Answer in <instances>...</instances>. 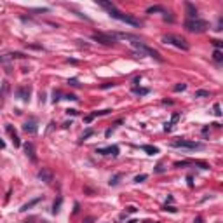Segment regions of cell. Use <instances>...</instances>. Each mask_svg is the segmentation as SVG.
Returning a JSON list of instances; mask_svg holds the SVG:
<instances>
[{"instance_id": "obj_18", "label": "cell", "mask_w": 223, "mask_h": 223, "mask_svg": "<svg viewBox=\"0 0 223 223\" xmlns=\"http://www.w3.org/2000/svg\"><path fill=\"white\" fill-rule=\"evenodd\" d=\"M213 59H214V61H218V63L223 61V53L220 51V49H216V51L213 53Z\"/></svg>"}, {"instance_id": "obj_32", "label": "cell", "mask_w": 223, "mask_h": 223, "mask_svg": "<svg viewBox=\"0 0 223 223\" xmlns=\"http://www.w3.org/2000/svg\"><path fill=\"white\" fill-rule=\"evenodd\" d=\"M164 19H166V21H171V23L174 21V18H173V16H171L169 12H166V14H164Z\"/></svg>"}, {"instance_id": "obj_10", "label": "cell", "mask_w": 223, "mask_h": 223, "mask_svg": "<svg viewBox=\"0 0 223 223\" xmlns=\"http://www.w3.org/2000/svg\"><path fill=\"white\" fill-rule=\"evenodd\" d=\"M5 131H7V132L11 134V140H12L14 146H21V141H19L18 134H16V131L12 129V126H11V124H5Z\"/></svg>"}, {"instance_id": "obj_9", "label": "cell", "mask_w": 223, "mask_h": 223, "mask_svg": "<svg viewBox=\"0 0 223 223\" xmlns=\"http://www.w3.org/2000/svg\"><path fill=\"white\" fill-rule=\"evenodd\" d=\"M37 176H39V179H42L44 183H51V181H53V171L47 169V167H42Z\"/></svg>"}, {"instance_id": "obj_24", "label": "cell", "mask_w": 223, "mask_h": 223, "mask_svg": "<svg viewBox=\"0 0 223 223\" xmlns=\"http://www.w3.org/2000/svg\"><path fill=\"white\" fill-rule=\"evenodd\" d=\"M146 178H148V174H138L134 178V181H136V183H141V181H145Z\"/></svg>"}, {"instance_id": "obj_44", "label": "cell", "mask_w": 223, "mask_h": 223, "mask_svg": "<svg viewBox=\"0 0 223 223\" xmlns=\"http://www.w3.org/2000/svg\"><path fill=\"white\" fill-rule=\"evenodd\" d=\"M84 223H92V218H86L84 220Z\"/></svg>"}, {"instance_id": "obj_34", "label": "cell", "mask_w": 223, "mask_h": 223, "mask_svg": "<svg viewBox=\"0 0 223 223\" xmlns=\"http://www.w3.org/2000/svg\"><path fill=\"white\" fill-rule=\"evenodd\" d=\"M11 58H25V54L23 53H12V54H9Z\"/></svg>"}, {"instance_id": "obj_43", "label": "cell", "mask_w": 223, "mask_h": 223, "mask_svg": "<svg viewBox=\"0 0 223 223\" xmlns=\"http://www.w3.org/2000/svg\"><path fill=\"white\" fill-rule=\"evenodd\" d=\"M115 84H103V86H101V89H108V87H114Z\"/></svg>"}, {"instance_id": "obj_15", "label": "cell", "mask_w": 223, "mask_h": 223, "mask_svg": "<svg viewBox=\"0 0 223 223\" xmlns=\"http://www.w3.org/2000/svg\"><path fill=\"white\" fill-rule=\"evenodd\" d=\"M40 201H42V197H37V199H33V201L26 202V204H25V206H21V209H19V211H28V209H30V207H33V206H35V204H39Z\"/></svg>"}, {"instance_id": "obj_33", "label": "cell", "mask_w": 223, "mask_h": 223, "mask_svg": "<svg viewBox=\"0 0 223 223\" xmlns=\"http://www.w3.org/2000/svg\"><path fill=\"white\" fill-rule=\"evenodd\" d=\"M65 100H70V101H77V96H75V94H66V96H65Z\"/></svg>"}, {"instance_id": "obj_13", "label": "cell", "mask_w": 223, "mask_h": 223, "mask_svg": "<svg viewBox=\"0 0 223 223\" xmlns=\"http://www.w3.org/2000/svg\"><path fill=\"white\" fill-rule=\"evenodd\" d=\"M185 9H187L188 19H197V9H195V5L190 4V2H187V4H185Z\"/></svg>"}, {"instance_id": "obj_30", "label": "cell", "mask_w": 223, "mask_h": 223, "mask_svg": "<svg viewBox=\"0 0 223 223\" xmlns=\"http://www.w3.org/2000/svg\"><path fill=\"white\" fill-rule=\"evenodd\" d=\"M213 108H214V115H218V117H220V115H221V114H223L221 110H220V105H218V103H216V105H214V106H213Z\"/></svg>"}, {"instance_id": "obj_16", "label": "cell", "mask_w": 223, "mask_h": 223, "mask_svg": "<svg viewBox=\"0 0 223 223\" xmlns=\"http://www.w3.org/2000/svg\"><path fill=\"white\" fill-rule=\"evenodd\" d=\"M146 12H148V14H153V12H162V14H166L167 11L164 9L162 5H152V7H148V9H146Z\"/></svg>"}, {"instance_id": "obj_27", "label": "cell", "mask_w": 223, "mask_h": 223, "mask_svg": "<svg viewBox=\"0 0 223 223\" xmlns=\"http://www.w3.org/2000/svg\"><path fill=\"white\" fill-rule=\"evenodd\" d=\"M178 120H179V114L176 112V114H173V117H171L169 122H171V124H174V122H178Z\"/></svg>"}, {"instance_id": "obj_36", "label": "cell", "mask_w": 223, "mask_h": 223, "mask_svg": "<svg viewBox=\"0 0 223 223\" xmlns=\"http://www.w3.org/2000/svg\"><path fill=\"white\" fill-rule=\"evenodd\" d=\"M126 211H127V213H136V207H134V206H127Z\"/></svg>"}, {"instance_id": "obj_39", "label": "cell", "mask_w": 223, "mask_h": 223, "mask_svg": "<svg viewBox=\"0 0 223 223\" xmlns=\"http://www.w3.org/2000/svg\"><path fill=\"white\" fill-rule=\"evenodd\" d=\"M114 129L115 127H110V129H106V132H105V136L108 138V136H112V132H114Z\"/></svg>"}, {"instance_id": "obj_11", "label": "cell", "mask_w": 223, "mask_h": 223, "mask_svg": "<svg viewBox=\"0 0 223 223\" xmlns=\"http://www.w3.org/2000/svg\"><path fill=\"white\" fill-rule=\"evenodd\" d=\"M23 131H25V132H30V134L37 132V124H35V120H33V118H31V120H26V122H25V126H23Z\"/></svg>"}, {"instance_id": "obj_38", "label": "cell", "mask_w": 223, "mask_h": 223, "mask_svg": "<svg viewBox=\"0 0 223 223\" xmlns=\"http://www.w3.org/2000/svg\"><path fill=\"white\" fill-rule=\"evenodd\" d=\"M216 30H223V18L218 19V28H216Z\"/></svg>"}, {"instance_id": "obj_45", "label": "cell", "mask_w": 223, "mask_h": 223, "mask_svg": "<svg viewBox=\"0 0 223 223\" xmlns=\"http://www.w3.org/2000/svg\"><path fill=\"white\" fill-rule=\"evenodd\" d=\"M193 223H202V218H197V220H195V221H193Z\"/></svg>"}, {"instance_id": "obj_41", "label": "cell", "mask_w": 223, "mask_h": 223, "mask_svg": "<svg viewBox=\"0 0 223 223\" xmlns=\"http://www.w3.org/2000/svg\"><path fill=\"white\" fill-rule=\"evenodd\" d=\"M92 118H94V114H91V115H87V117H86V118H84V120H86V122H91V120H92Z\"/></svg>"}, {"instance_id": "obj_3", "label": "cell", "mask_w": 223, "mask_h": 223, "mask_svg": "<svg viewBox=\"0 0 223 223\" xmlns=\"http://www.w3.org/2000/svg\"><path fill=\"white\" fill-rule=\"evenodd\" d=\"M131 44H132V47H136L138 51H140V53H143V54H148L150 58H153V59H157L159 63H162V61H164V59H162V56L157 53V51H155V49H152L150 45H146L145 42H141V40H134V42H131Z\"/></svg>"}, {"instance_id": "obj_17", "label": "cell", "mask_w": 223, "mask_h": 223, "mask_svg": "<svg viewBox=\"0 0 223 223\" xmlns=\"http://www.w3.org/2000/svg\"><path fill=\"white\" fill-rule=\"evenodd\" d=\"M61 204H63V197H58L56 201H54V204H53V214H58V213H59V209H61Z\"/></svg>"}, {"instance_id": "obj_42", "label": "cell", "mask_w": 223, "mask_h": 223, "mask_svg": "<svg viewBox=\"0 0 223 223\" xmlns=\"http://www.w3.org/2000/svg\"><path fill=\"white\" fill-rule=\"evenodd\" d=\"M164 171V167H162V164H157V167H155V173H162Z\"/></svg>"}, {"instance_id": "obj_22", "label": "cell", "mask_w": 223, "mask_h": 223, "mask_svg": "<svg viewBox=\"0 0 223 223\" xmlns=\"http://www.w3.org/2000/svg\"><path fill=\"white\" fill-rule=\"evenodd\" d=\"M134 94H148V89H140V87H132Z\"/></svg>"}, {"instance_id": "obj_46", "label": "cell", "mask_w": 223, "mask_h": 223, "mask_svg": "<svg viewBox=\"0 0 223 223\" xmlns=\"http://www.w3.org/2000/svg\"><path fill=\"white\" fill-rule=\"evenodd\" d=\"M127 223H138V221H136V220H129Z\"/></svg>"}, {"instance_id": "obj_2", "label": "cell", "mask_w": 223, "mask_h": 223, "mask_svg": "<svg viewBox=\"0 0 223 223\" xmlns=\"http://www.w3.org/2000/svg\"><path fill=\"white\" fill-rule=\"evenodd\" d=\"M162 42H164V44L174 45V47L181 49V51H188V49H190V44H188L187 40H185L183 37H179V35H174V33H167V35H164L162 37Z\"/></svg>"}, {"instance_id": "obj_7", "label": "cell", "mask_w": 223, "mask_h": 223, "mask_svg": "<svg viewBox=\"0 0 223 223\" xmlns=\"http://www.w3.org/2000/svg\"><path fill=\"white\" fill-rule=\"evenodd\" d=\"M30 94H31V89L30 86H21V87L16 89V96L21 98L25 103H28V100H30Z\"/></svg>"}, {"instance_id": "obj_1", "label": "cell", "mask_w": 223, "mask_h": 223, "mask_svg": "<svg viewBox=\"0 0 223 223\" xmlns=\"http://www.w3.org/2000/svg\"><path fill=\"white\" fill-rule=\"evenodd\" d=\"M106 12L110 14V18L117 19V21H122V23H126V25H131V26H141V21H140V19L132 18V16H129V14H124L122 11H118L115 5H114V7H110Z\"/></svg>"}, {"instance_id": "obj_23", "label": "cell", "mask_w": 223, "mask_h": 223, "mask_svg": "<svg viewBox=\"0 0 223 223\" xmlns=\"http://www.w3.org/2000/svg\"><path fill=\"white\" fill-rule=\"evenodd\" d=\"M174 92H179V91H185V89H187V84H176L174 87Z\"/></svg>"}, {"instance_id": "obj_29", "label": "cell", "mask_w": 223, "mask_h": 223, "mask_svg": "<svg viewBox=\"0 0 223 223\" xmlns=\"http://www.w3.org/2000/svg\"><path fill=\"white\" fill-rule=\"evenodd\" d=\"M164 209H166V211H169V213H176V211H178V209H176V207H174V206H164Z\"/></svg>"}, {"instance_id": "obj_5", "label": "cell", "mask_w": 223, "mask_h": 223, "mask_svg": "<svg viewBox=\"0 0 223 223\" xmlns=\"http://www.w3.org/2000/svg\"><path fill=\"white\" fill-rule=\"evenodd\" d=\"M171 146L173 148H187V150H201L204 148L202 143H197V141H190V140H174L171 141Z\"/></svg>"}, {"instance_id": "obj_12", "label": "cell", "mask_w": 223, "mask_h": 223, "mask_svg": "<svg viewBox=\"0 0 223 223\" xmlns=\"http://www.w3.org/2000/svg\"><path fill=\"white\" fill-rule=\"evenodd\" d=\"M25 153H26V157H30L31 162H35V160H37L35 150H33V145H31V143H25Z\"/></svg>"}, {"instance_id": "obj_28", "label": "cell", "mask_w": 223, "mask_h": 223, "mask_svg": "<svg viewBox=\"0 0 223 223\" xmlns=\"http://www.w3.org/2000/svg\"><path fill=\"white\" fill-rule=\"evenodd\" d=\"M213 45L218 49H223V40H213Z\"/></svg>"}, {"instance_id": "obj_19", "label": "cell", "mask_w": 223, "mask_h": 223, "mask_svg": "<svg viewBox=\"0 0 223 223\" xmlns=\"http://www.w3.org/2000/svg\"><path fill=\"white\" fill-rule=\"evenodd\" d=\"M98 5H101V7L106 11H108L110 7H114V4H112V2H106V0H98Z\"/></svg>"}, {"instance_id": "obj_40", "label": "cell", "mask_w": 223, "mask_h": 223, "mask_svg": "<svg viewBox=\"0 0 223 223\" xmlns=\"http://www.w3.org/2000/svg\"><path fill=\"white\" fill-rule=\"evenodd\" d=\"M187 181H188V187H193V178L192 176H187Z\"/></svg>"}, {"instance_id": "obj_37", "label": "cell", "mask_w": 223, "mask_h": 223, "mask_svg": "<svg viewBox=\"0 0 223 223\" xmlns=\"http://www.w3.org/2000/svg\"><path fill=\"white\" fill-rule=\"evenodd\" d=\"M68 84H70V86H75V87H77V86H79V80H77V79H72V80H68Z\"/></svg>"}, {"instance_id": "obj_14", "label": "cell", "mask_w": 223, "mask_h": 223, "mask_svg": "<svg viewBox=\"0 0 223 223\" xmlns=\"http://www.w3.org/2000/svg\"><path fill=\"white\" fill-rule=\"evenodd\" d=\"M141 150L146 152L148 155H155V153H159V148L157 146H152V145H141Z\"/></svg>"}, {"instance_id": "obj_26", "label": "cell", "mask_w": 223, "mask_h": 223, "mask_svg": "<svg viewBox=\"0 0 223 223\" xmlns=\"http://www.w3.org/2000/svg\"><path fill=\"white\" fill-rule=\"evenodd\" d=\"M53 101H54V103H58V101H59V100H61V98H59V96H61V92H59V91H54L53 92Z\"/></svg>"}, {"instance_id": "obj_8", "label": "cell", "mask_w": 223, "mask_h": 223, "mask_svg": "<svg viewBox=\"0 0 223 223\" xmlns=\"http://www.w3.org/2000/svg\"><path fill=\"white\" fill-rule=\"evenodd\" d=\"M96 153H101V155H114V157H117L118 155V146L117 145H110V146H105V148H98Z\"/></svg>"}, {"instance_id": "obj_21", "label": "cell", "mask_w": 223, "mask_h": 223, "mask_svg": "<svg viewBox=\"0 0 223 223\" xmlns=\"http://www.w3.org/2000/svg\"><path fill=\"white\" fill-rule=\"evenodd\" d=\"M206 96H209V92L204 91V89H199V91H195V98H206Z\"/></svg>"}, {"instance_id": "obj_31", "label": "cell", "mask_w": 223, "mask_h": 223, "mask_svg": "<svg viewBox=\"0 0 223 223\" xmlns=\"http://www.w3.org/2000/svg\"><path fill=\"white\" fill-rule=\"evenodd\" d=\"M171 129H173V124H171V122H166V124H164V131H166V132H169Z\"/></svg>"}, {"instance_id": "obj_25", "label": "cell", "mask_w": 223, "mask_h": 223, "mask_svg": "<svg viewBox=\"0 0 223 223\" xmlns=\"http://www.w3.org/2000/svg\"><path fill=\"white\" fill-rule=\"evenodd\" d=\"M92 134H94V131H92V129H87V131L82 134V138H80V140H82V141H84V140H87L89 136H92Z\"/></svg>"}, {"instance_id": "obj_20", "label": "cell", "mask_w": 223, "mask_h": 223, "mask_svg": "<svg viewBox=\"0 0 223 223\" xmlns=\"http://www.w3.org/2000/svg\"><path fill=\"white\" fill-rule=\"evenodd\" d=\"M122 178V174H120V173H118V174H115L114 178H110V187H115V185L118 183V179Z\"/></svg>"}, {"instance_id": "obj_4", "label": "cell", "mask_w": 223, "mask_h": 223, "mask_svg": "<svg viewBox=\"0 0 223 223\" xmlns=\"http://www.w3.org/2000/svg\"><path fill=\"white\" fill-rule=\"evenodd\" d=\"M185 28H187L188 31H192V33H202V31L207 30V23L204 21V19H188L187 23H185Z\"/></svg>"}, {"instance_id": "obj_35", "label": "cell", "mask_w": 223, "mask_h": 223, "mask_svg": "<svg viewBox=\"0 0 223 223\" xmlns=\"http://www.w3.org/2000/svg\"><path fill=\"white\" fill-rule=\"evenodd\" d=\"M77 114H79L77 110H72V108H68V110H66V115H77Z\"/></svg>"}, {"instance_id": "obj_6", "label": "cell", "mask_w": 223, "mask_h": 223, "mask_svg": "<svg viewBox=\"0 0 223 223\" xmlns=\"http://www.w3.org/2000/svg\"><path fill=\"white\" fill-rule=\"evenodd\" d=\"M92 39L101 42V44H105V45H114L115 44V39L110 35V33H92Z\"/></svg>"}]
</instances>
